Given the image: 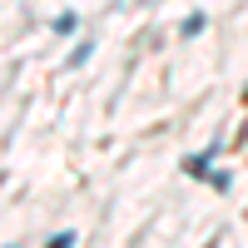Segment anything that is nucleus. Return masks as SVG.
I'll return each instance as SVG.
<instances>
[{
    "label": "nucleus",
    "mask_w": 248,
    "mask_h": 248,
    "mask_svg": "<svg viewBox=\"0 0 248 248\" xmlns=\"http://www.w3.org/2000/svg\"><path fill=\"white\" fill-rule=\"evenodd\" d=\"M199 30H203V15H189V20H184V40H194Z\"/></svg>",
    "instance_id": "obj_1"
},
{
    "label": "nucleus",
    "mask_w": 248,
    "mask_h": 248,
    "mask_svg": "<svg viewBox=\"0 0 248 248\" xmlns=\"http://www.w3.org/2000/svg\"><path fill=\"white\" fill-rule=\"evenodd\" d=\"M75 30V15H55V35H70Z\"/></svg>",
    "instance_id": "obj_2"
}]
</instances>
